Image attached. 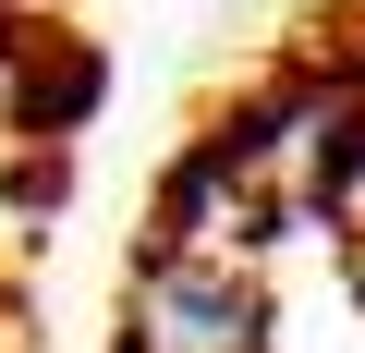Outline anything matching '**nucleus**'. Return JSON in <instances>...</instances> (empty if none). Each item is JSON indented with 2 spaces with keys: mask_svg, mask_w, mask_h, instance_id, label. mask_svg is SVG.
Masks as SVG:
<instances>
[{
  "mask_svg": "<svg viewBox=\"0 0 365 353\" xmlns=\"http://www.w3.org/2000/svg\"><path fill=\"white\" fill-rule=\"evenodd\" d=\"M122 353H280L256 256L146 244V256L122 268Z\"/></svg>",
  "mask_w": 365,
  "mask_h": 353,
  "instance_id": "1",
  "label": "nucleus"
},
{
  "mask_svg": "<svg viewBox=\"0 0 365 353\" xmlns=\"http://www.w3.org/2000/svg\"><path fill=\"white\" fill-rule=\"evenodd\" d=\"M341 244H353V280H365V170L341 183Z\"/></svg>",
  "mask_w": 365,
  "mask_h": 353,
  "instance_id": "2",
  "label": "nucleus"
}]
</instances>
